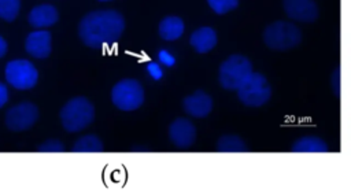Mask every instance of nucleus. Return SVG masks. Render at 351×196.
Instances as JSON below:
<instances>
[{
	"label": "nucleus",
	"mask_w": 351,
	"mask_h": 196,
	"mask_svg": "<svg viewBox=\"0 0 351 196\" xmlns=\"http://www.w3.org/2000/svg\"><path fill=\"white\" fill-rule=\"evenodd\" d=\"M125 29V19L115 10L88 12L78 25V36L89 48L115 44Z\"/></svg>",
	"instance_id": "obj_1"
},
{
	"label": "nucleus",
	"mask_w": 351,
	"mask_h": 196,
	"mask_svg": "<svg viewBox=\"0 0 351 196\" xmlns=\"http://www.w3.org/2000/svg\"><path fill=\"white\" fill-rule=\"evenodd\" d=\"M62 126L69 133L81 132L88 127L95 117L93 104L84 96L70 99L59 112Z\"/></svg>",
	"instance_id": "obj_2"
},
{
	"label": "nucleus",
	"mask_w": 351,
	"mask_h": 196,
	"mask_svg": "<svg viewBox=\"0 0 351 196\" xmlns=\"http://www.w3.org/2000/svg\"><path fill=\"white\" fill-rule=\"evenodd\" d=\"M263 41L270 49L288 51L300 44L302 32L295 23L276 21L265 27Z\"/></svg>",
	"instance_id": "obj_3"
},
{
	"label": "nucleus",
	"mask_w": 351,
	"mask_h": 196,
	"mask_svg": "<svg viewBox=\"0 0 351 196\" xmlns=\"http://www.w3.org/2000/svg\"><path fill=\"white\" fill-rule=\"evenodd\" d=\"M252 73V63L243 55H232L219 66L218 79L223 89L236 90Z\"/></svg>",
	"instance_id": "obj_4"
},
{
	"label": "nucleus",
	"mask_w": 351,
	"mask_h": 196,
	"mask_svg": "<svg viewBox=\"0 0 351 196\" xmlns=\"http://www.w3.org/2000/svg\"><path fill=\"white\" fill-rule=\"evenodd\" d=\"M237 90L239 100L248 107H261L271 97V86L261 73H251Z\"/></svg>",
	"instance_id": "obj_5"
},
{
	"label": "nucleus",
	"mask_w": 351,
	"mask_h": 196,
	"mask_svg": "<svg viewBox=\"0 0 351 196\" xmlns=\"http://www.w3.org/2000/svg\"><path fill=\"white\" fill-rule=\"evenodd\" d=\"M112 104L122 111L137 110L144 103V89L141 84L133 78L118 81L111 90Z\"/></svg>",
	"instance_id": "obj_6"
},
{
	"label": "nucleus",
	"mask_w": 351,
	"mask_h": 196,
	"mask_svg": "<svg viewBox=\"0 0 351 196\" xmlns=\"http://www.w3.org/2000/svg\"><path fill=\"white\" fill-rule=\"evenodd\" d=\"M5 79L7 82L19 90L32 89L38 81V71L34 64L26 59L10 60L5 64Z\"/></svg>",
	"instance_id": "obj_7"
},
{
	"label": "nucleus",
	"mask_w": 351,
	"mask_h": 196,
	"mask_svg": "<svg viewBox=\"0 0 351 196\" xmlns=\"http://www.w3.org/2000/svg\"><path fill=\"white\" fill-rule=\"evenodd\" d=\"M38 108L30 101L19 103L11 107L5 114V126L12 132H23L30 129L38 119Z\"/></svg>",
	"instance_id": "obj_8"
},
{
	"label": "nucleus",
	"mask_w": 351,
	"mask_h": 196,
	"mask_svg": "<svg viewBox=\"0 0 351 196\" xmlns=\"http://www.w3.org/2000/svg\"><path fill=\"white\" fill-rule=\"evenodd\" d=\"M170 141L178 148H189L196 140V127L186 118H176L169 126Z\"/></svg>",
	"instance_id": "obj_9"
},
{
	"label": "nucleus",
	"mask_w": 351,
	"mask_h": 196,
	"mask_svg": "<svg viewBox=\"0 0 351 196\" xmlns=\"http://www.w3.org/2000/svg\"><path fill=\"white\" fill-rule=\"evenodd\" d=\"M282 5L287 15L298 22L311 23L319 15L314 0H282Z\"/></svg>",
	"instance_id": "obj_10"
},
{
	"label": "nucleus",
	"mask_w": 351,
	"mask_h": 196,
	"mask_svg": "<svg viewBox=\"0 0 351 196\" xmlns=\"http://www.w3.org/2000/svg\"><path fill=\"white\" fill-rule=\"evenodd\" d=\"M182 107L189 115L195 118H204L213 110V99L204 90L197 89L192 95L184 97Z\"/></svg>",
	"instance_id": "obj_11"
},
{
	"label": "nucleus",
	"mask_w": 351,
	"mask_h": 196,
	"mask_svg": "<svg viewBox=\"0 0 351 196\" xmlns=\"http://www.w3.org/2000/svg\"><path fill=\"white\" fill-rule=\"evenodd\" d=\"M51 33L47 30H36L27 34L25 48L29 55L37 59H45L51 53Z\"/></svg>",
	"instance_id": "obj_12"
},
{
	"label": "nucleus",
	"mask_w": 351,
	"mask_h": 196,
	"mask_svg": "<svg viewBox=\"0 0 351 196\" xmlns=\"http://www.w3.org/2000/svg\"><path fill=\"white\" fill-rule=\"evenodd\" d=\"M58 19H59L58 10L51 4L36 5L34 8H32V11L29 12V16H27L29 23L37 29L52 26L58 22Z\"/></svg>",
	"instance_id": "obj_13"
},
{
	"label": "nucleus",
	"mask_w": 351,
	"mask_h": 196,
	"mask_svg": "<svg viewBox=\"0 0 351 196\" xmlns=\"http://www.w3.org/2000/svg\"><path fill=\"white\" fill-rule=\"evenodd\" d=\"M191 45L199 53H206L217 45V33L213 27L203 26L195 30L189 38Z\"/></svg>",
	"instance_id": "obj_14"
},
{
	"label": "nucleus",
	"mask_w": 351,
	"mask_h": 196,
	"mask_svg": "<svg viewBox=\"0 0 351 196\" xmlns=\"http://www.w3.org/2000/svg\"><path fill=\"white\" fill-rule=\"evenodd\" d=\"M159 36L166 41H174L184 33V22L178 16H166L159 23Z\"/></svg>",
	"instance_id": "obj_15"
},
{
	"label": "nucleus",
	"mask_w": 351,
	"mask_h": 196,
	"mask_svg": "<svg viewBox=\"0 0 351 196\" xmlns=\"http://www.w3.org/2000/svg\"><path fill=\"white\" fill-rule=\"evenodd\" d=\"M292 152H328L326 143L315 136H304L298 138L291 148Z\"/></svg>",
	"instance_id": "obj_16"
},
{
	"label": "nucleus",
	"mask_w": 351,
	"mask_h": 196,
	"mask_svg": "<svg viewBox=\"0 0 351 196\" xmlns=\"http://www.w3.org/2000/svg\"><path fill=\"white\" fill-rule=\"evenodd\" d=\"M218 152H245L248 148L244 140L236 134H223L217 141Z\"/></svg>",
	"instance_id": "obj_17"
},
{
	"label": "nucleus",
	"mask_w": 351,
	"mask_h": 196,
	"mask_svg": "<svg viewBox=\"0 0 351 196\" xmlns=\"http://www.w3.org/2000/svg\"><path fill=\"white\" fill-rule=\"evenodd\" d=\"M101 140L95 134H85L80 137L71 147L73 152H103Z\"/></svg>",
	"instance_id": "obj_18"
},
{
	"label": "nucleus",
	"mask_w": 351,
	"mask_h": 196,
	"mask_svg": "<svg viewBox=\"0 0 351 196\" xmlns=\"http://www.w3.org/2000/svg\"><path fill=\"white\" fill-rule=\"evenodd\" d=\"M21 10V0H0V19L12 22Z\"/></svg>",
	"instance_id": "obj_19"
},
{
	"label": "nucleus",
	"mask_w": 351,
	"mask_h": 196,
	"mask_svg": "<svg viewBox=\"0 0 351 196\" xmlns=\"http://www.w3.org/2000/svg\"><path fill=\"white\" fill-rule=\"evenodd\" d=\"M207 3L211 10L218 15L226 14L239 5V0H207Z\"/></svg>",
	"instance_id": "obj_20"
},
{
	"label": "nucleus",
	"mask_w": 351,
	"mask_h": 196,
	"mask_svg": "<svg viewBox=\"0 0 351 196\" xmlns=\"http://www.w3.org/2000/svg\"><path fill=\"white\" fill-rule=\"evenodd\" d=\"M36 149L38 152H63L64 147H63V144L59 140L49 138V140L41 143Z\"/></svg>",
	"instance_id": "obj_21"
},
{
	"label": "nucleus",
	"mask_w": 351,
	"mask_h": 196,
	"mask_svg": "<svg viewBox=\"0 0 351 196\" xmlns=\"http://www.w3.org/2000/svg\"><path fill=\"white\" fill-rule=\"evenodd\" d=\"M333 92L337 97H340V67H336L333 74H332V79H330Z\"/></svg>",
	"instance_id": "obj_22"
},
{
	"label": "nucleus",
	"mask_w": 351,
	"mask_h": 196,
	"mask_svg": "<svg viewBox=\"0 0 351 196\" xmlns=\"http://www.w3.org/2000/svg\"><path fill=\"white\" fill-rule=\"evenodd\" d=\"M147 70H148V73H149V75L154 78V79H160L162 78V75H163V71H162V69L159 67V64L158 63H154V62H149L148 63V66H147Z\"/></svg>",
	"instance_id": "obj_23"
},
{
	"label": "nucleus",
	"mask_w": 351,
	"mask_h": 196,
	"mask_svg": "<svg viewBox=\"0 0 351 196\" xmlns=\"http://www.w3.org/2000/svg\"><path fill=\"white\" fill-rule=\"evenodd\" d=\"M159 59H160V62L165 63L166 66H173L174 62H176L174 56H171L167 51H163V49L159 51Z\"/></svg>",
	"instance_id": "obj_24"
},
{
	"label": "nucleus",
	"mask_w": 351,
	"mask_h": 196,
	"mask_svg": "<svg viewBox=\"0 0 351 196\" xmlns=\"http://www.w3.org/2000/svg\"><path fill=\"white\" fill-rule=\"evenodd\" d=\"M7 101H8V89H7V86H5L3 82H0V108H1Z\"/></svg>",
	"instance_id": "obj_25"
},
{
	"label": "nucleus",
	"mask_w": 351,
	"mask_h": 196,
	"mask_svg": "<svg viewBox=\"0 0 351 196\" xmlns=\"http://www.w3.org/2000/svg\"><path fill=\"white\" fill-rule=\"evenodd\" d=\"M7 51H8V44H7L5 38L0 36V58H3L7 53Z\"/></svg>",
	"instance_id": "obj_26"
},
{
	"label": "nucleus",
	"mask_w": 351,
	"mask_h": 196,
	"mask_svg": "<svg viewBox=\"0 0 351 196\" xmlns=\"http://www.w3.org/2000/svg\"><path fill=\"white\" fill-rule=\"evenodd\" d=\"M99 1H110V0H99Z\"/></svg>",
	"instance_id": "obj_27"
}]
</instances>
